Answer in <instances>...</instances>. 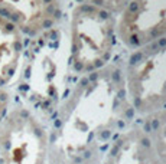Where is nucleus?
<instances>
[{
    "label": "nucleus",
    "mask_w": 166,
    "mask_h": 164,
    "mask_svg": "<svg viewBox=\"0 0 166 164\" xmlns=\"http://www.w3.org/2000/svg\"><path fill=\"white\" fill-rule=\"evenodd\" d=\"M22 52L19 29L9 20L0 17V88L12 81L16 73Z\"/></svg>",
    "instance_id": "5"
},
{
    "label": "nucleus",
    "mask_w": 166,
    "mask_h": 164,
    "mask_svg": "<svg viewBox=\"0 0 166 164\" xmlns=\"http://www.w3.org/2000/svg\"><path fill=\"white\" fill-rule=\"evenodd\" d=\"M49 13L51 0H0V17L22 30H38L45 25Z\"/></svg>",
    "instance_id": "3"
},
{
    "label": "nucleus",
    "mask_w": 166,
    "mask_h": 164,
    "mask_svg": "<svg viewBox=\"0 0 166 164\" xmlns=\"http://www.w3.org/2000/svg\"><path fill=\"white\" fill-rule=\"evenodd\" d=\"M119 111L108 87L85 88L68 102L48 144V164H88Z\"/></svg>",
    "instance_id": "1"
},
{
    "label": "nucleus",
    "mask_w": 166,
    "mask_h": 164,
    "mask_svg": "<svg viewBox=\"0 0 166 164\" xmlns=\"http://www.w3.org/2000/svg\"><path fill=\"white\" fill-rule=\"evenodd\" d=\"M48 134L25 108L9 110L0 122V164H48Z\"/></svg>",
    "instance_id": "2"
},
{
    "label": "nucleus",
    "mask_w": 166,
    "mask_h": 164,
    "mask_svg": "<svg viewBox=\"0 0 166 164\" xmlns=\"http://www.w3.org/2000/svg\"><path fill=\"white\" fill-rule=\"evenodd\" d=\"M152 147L162 164H166V111L160 112L152 125Z\"/></svg>",
    "instance_id": "6"
},
{
    "label": "nucleus",
    "mask_w": 166,
    "mask_h": 164,
    "mask_svg": "<svg viewBox=\"0 0 166 164\" xmlns=\"http://www.w3.org/2000/svg\"><path fill=\"white\" fill-rule=\"evenodd\" d=\"M106 164H162L157 158L150 140L131 131L121 135L110 150Z\"/></svg>",
    "instance_id": "4"
}]
</instances>
